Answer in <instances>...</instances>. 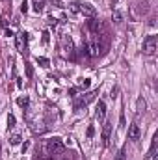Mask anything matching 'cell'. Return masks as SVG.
Returning <instances> with one entry per match:
<instances>
[{
	"mask_svg": "<svg viewBox=\"0 0 158 160\" xmlns=\"http://www.w3.org/2000/svg\"><path fill=\"white\" fill-rule=\"evenodd\" d=\"M62 151H63V142L60 138H50L47 142V153L48 155H58Z\"/></svg>",
	"mask_w": 158,
	"mask_h": 160,
	"instance_id": "1",
	"label": "cell"
},
{
	"mask_svg": "<svg viewBox=\"0 0 158 160\" xmlns=\"http://www.w3.org/2000/svg\"><path fill=\"white\" fill-rule=\"evenodd\" d=\"M156 48H158V38L156 36H149L147 39L143 41V52H145V54L153 56V54L156 52Z\"/></svg>",
	"mask_w": 158,
	"mask_h": 160,
	"instance_id": "2",
	"label": "cell"
},
{
	"mask_svg": "<svg viewBox=\"0 0 158 160\" xmlns=\"http://www.w3.org/2000/svg\"><path fill=\"white\" fill-rule=\"evenodd\" d=\"M86 48H87V54L89 56H99L101 54V47H99V41H97V36H93L91 41H89V45H86Z\"/></svg>",
	"mask_w": 158,
	"mask_h": 160,
	"instance_id": "3",
	"label": "cell"
},
{
	"mask_svg": "<svg viewBox=\"0 0 158 160\" xmlns=\"http://www.w3.org/2000/svg\"><path fill=\"white\" fill-rule=\"evenodd\" d=\"M78 9H80V13H84L87 17H95L97 15V9L91 4H86V2H78Z\"/></svg>",
	"mask_w": 158,
	"mask_h": 160,
	"instance_id": "4",
	"label": "cell"
},
{
	"mask_svg": "<svg viewBox=\"0 0 158 160\" xmlns=\"http://www.w3.org/2000/svg\"><path fill=\"white\" fill-rule=\"evenodd\" d=\"M87 28H89V32H91L93 36H97L99 30H101V21L95 19V17H89V19H87Z\"/></svg>",
	"mask_w": 158,
	"mask_h": 160,
	"instance_id": "5",
	"label": "cell"
},
{
	"mask_svg": "<svg viewBox=\"0 0 158 160\" xmlns=\"http://www.w3.org/2000/svg\"><path fill=\"white\" fill-rule=\"evenodd\" d=\"M26 43H28V34H26V32L17 34V50H19V52H24Z\"/></svg>",
	"mask_w": 158,
	"mask_h": 160,
	"instance_id": "6",
	"label": "cell"
},
{
	"mask_svg": "<svg viewBox=\"0 0 158 160\" xmlns=\"http://www.w3.org/2000/svg\"><path fill=\"white\" fill-rule=\"evenodd\" d=\"M140 136H141V130H140V127L134 123V125H130L128 127V140H132V142H138L140 140Z\"/></svg>",
	"mask_w": 158,
	"mask_h": 160,
	"instance_id": "7",
	"label": "cell"
},
{
	"mask_svg": "<svg viewBox=\"0 0 158 160\" xmlns=\"http://www.w3.org/2000/svg\"><path fill=\"white\" fill-rule=\"evenodd\" d=\"M110 134H112V123H104V127H102V143L104 145L108 143Z\"/></svg>",
	"mask_w": 158,
	"mask_h": 160,
	"instance_id": "8",
	"label": "cell"
},
{
	"mask_svg": "<svg viewBox=\"0 0 158 160\" xmlns=\"http://www.w3.org/2000/svg\"><path fill=\"white\" fill-rule=\"evenodd\" d=\"M104 116H106V104L102 101H99V104H97V119L104 121Z\"/></svg>",
	"mask_w": 158,
	"mask_h": 160,
	"instance_id": "9",
	"label": "cell"
},
{
	"mask_svg": "<svg viewBox=\"0 0 158 160\" xmlns=\"http://www.w3.org/2000/svg\"><path fill=\"white\" fill-rule=\"evenodd\" d=\"M95 95H97V91H91V93H86V97H84L82 101H78V102H77V108H80V106H86L87 102H91V101L95 99Z\"/></svg>",
	"mask_w": 158,
	"mask_h": 160,
	"instance_id": "10",
	"label": "cell"
},
{
	"mask_svg": "<svg viewBox=\"0 0 158 160\" xmlns=\"http://www.w3.org/2000/svg\"><path fill=\"white\" fill-rule=\"evenodd\" d=\"M145 110H147V102H145V99H143V97H140V99H138V102H136V114L140 116V114H143Z\"/></svg>",
	"mask_w": 158,
	"mask_h": 160,
	"instance_id": "11",
	"label": "cell"
},
{
	"mask_svg": "<svg viewBox=\"0 0 158 160\" xmlns=\"http://www.w3.org/2000/svg\"><path fill=\"white\" fill-rule=\"evenodd\" d=\"M156 145H158V132H155V136H153V140H151V149H149V153H147V158H151V157L156 153Z\"/></svg>",
	"mask_w": 158,
	"mask_h": 160,
	"instance_id": "12",
	"label": "cell"
},
{
	"mask_svg": "<svg viewBox=\"0 0 158 160\" xmlns=\"http://www.w3.org/2000/svg\"><path fill=\"white\" fill-rule=\"evenodd\" d=\"M112 21H114L116 24H121V22L125 21V17H123V13H121V11H117V9H116V11L112 13Z\"/></svg>",
	"mask_w": 158,
	"mask_h": 160,
	"instance_id": "13",
	"label": "cell"
},
{
	"mask_svg": "<svg viewBox=\"0 0 158 160\" xmlns=\"http://www.w3.org/2000/svg\"><path fill=\"white\" fill-rule=\"evenodd\" d=\"M21 142H22V136H21L19 132H15V134L9 138V143H11V145H19Z\"/></svg>",
	"mask_w": 158,
	"mask_h": 160,
	"instance_id": "14",
	"label": "cell"
},
{
	"mask_svg": "<svg viewBox=\"0 0 158 160\" xmlns=\"http://www.w3.org/2000/svg\"><path fill=\"white\" fill-rule=\"evenodd\" d=\"M17 104H19V106H22V108H26V106L30 104V99H28L26 95H24V97H19V99H17Z\"/></svg>",
	"mask_w": 158,
	"mask_h": 160,
	"instance_id": "15",
	"label": "cell"
},
{
	"mask_svg": "<svg viewBox=\"0 0 158 160\" xmlns=\"http://www.w3.org/2000/svg\"><path fill=\"white\" fill-rule=\"evenodd\" d=\"M43 8H45V0H34V11H43Z\"/></svg>",
	"mask_w": 158,
	"mask_h": 160,
	"instance_id": "16",
	"label": "cell"
},
{
	"mask_svg": "<svg viewBox=\"0 0 158 160\" xmlns=\"http://www.w3.org/2000/svg\"><path fill=\"white\" fill-rule=\"evenodd\" d=\"M7 127H9V128H13V127H15V116H11V114L7 116Z\"/></svg>",
	"mask_w": 158,
	"mask_h": 160,
	"instance_id": "17",
	"label": "cell"
},
{
	"mask_svg": "<svg viewBox=\"0 0 158 160\" xmlns=\"http://www.w3.org/2000/svg\"><path fill=\"white\" fill-rule=\"evenodd\" d=\"M114 160H126V155H125V149H121V151H119L117 155H116V158Z\"/></svg>",
	"mask_w": 158,
	"mask_h": 160,
	"instance_id": "18",
	"label": "cell"
},
{
	"mask_svg": "<svg viewBox=\"0 0 158 160\" xmlns=\"http://www.w3.org/2000/svg\"><path fill=\"white\" fill-rule=\"evenodd\" d=\"M126 127V121H125V114L119 116V128H125Z\"/></svg>",
	"mask_w": 158,
	"mask_h": 160,
	"instance_id": "19",
	"label": "cell"
},
{
	"mask_svg": "<svg viewBox=\"0 0 158 160\" xmlns=\"http://www.w3.org/2000/svg\"><path fill=\"white\" fill-rule=\"evenodd\" d=\"M37 63H39L41 67H48V60L47 58H37Z\"/></svg>",
	"mask_w": 158,
	"mask_h": 160,
	"instance_id": "20",
	"label": "cell"
},
{
	"mask_svg": "<svg viewBox=\"0 0 158 160\" xmlns=\"http://www.w3.org/2000/svg\"><path fill=\"white\" fill-rule=\"evenodd\" d=\"M71 11H73V13H80V9H78V2H73V4H71Z\"/></svg>",
	"mask_w": 158,
	"mask_h": 160,
	"instance_id": "21",
	"label": "cell"
},
{
	"mask_svg": "<svg viewBox=\"0 0 158 160\" xmlns=\"http://www.w3.org/2000/svg\"><path fill=\"white\" fill-rule=\"evenodd\" d=\"M21 11H22V13H26V11H28V2H26V0L22 2V6H21Z\"/></svg>",
	"mask_w": 158,
	"mask_h": 160,
	"instance_id": "22",
	"label": "cell"
},
{
	"mask_svg": "<svg viewBox=\"0 0 158 160\" xmlns=\"http://www.w3.org/2000/svg\"><path fill=\"white\" fill-rule=\"evenodd\" d=\"M26 75H28V77H32V75H34V71H32V65H30V63H26Z\"/></svg>",
	"mask_w": 158,
	"mask_h": 160,
	"instance_id": "23",
	"label": "cell"
},
{
	"mask_svg": "<svg viewBox=\"0 0 158 160\" xmlns=\"http://www.w3.org/2000/svg\"><path fill=\"white\" fill-rule=\"evenodd\" d=\"M89 84H91V80H89V78H84V80H82V88H89Z\"/></svg>",
	"mask_w": 158,
	"mask_h": 160,
	"instance_id": "24",
	"label": "cell"
},
{
	"mask_svg": "<svg viewBox=\"0 0 158 160\" xmlns=\"http://www.w3.org/2000/svg\"><path fill=\"white\" fill-rule=\"evenodd\" d=\"M93 134H95V128H93V127H89V128H87V138H91Z\"/></svg>",
	"mask_w": 158,
	"mask_h": 160,
	"instance_id": "25",
	"label": "cell"
},
{
	"mask_svg": "<svg viewBox=\"0 0 158 160\" xmlns=\"http://www.w3.org/2000/svg\"><path fill=\"white\" fill-rule=\"evenodd\" d=\"M78 89H80V88H71V89H69V95H77V93H78Z\"/></svg>",
	"mask_w": 158,
	"mask_h": 160,
	"instance_id": "26",
	"label": "cell"
},
{
	"mask_svg": "<svg viewBox=\"0 0 158 160\" xmlns=\"http://www.w3.org/2000/svg\"><path fill=\"white\" fill-rule=\"evenodd\" d=\"M110 97H112V99H116V97H117V88H114V89H112V95H110Z\"/></svg>",
	"mask_w": 158,
	"mask_h": 160,
	"instance_id": "27",
	"label": "cell"
},
{
	"mask_svg": "<svg viewBox=\"0 0 158 160\" xmlns=\"http://www.w3.org/2000/svg\"><path fill=\"white\" fill-rule=\"evenodd\" d=\"M43 43H48V32L43 34Z\"/></svg>",
	"mask_w": 158,
	"mask_h": 160,
	"instance_id": "28",
	"label": "cell"
},
{
	"mask_svg": "<svg viewBox=\"0 0 158 160\" xmlns=\"http://www.w3.org/2000/svg\"><path fill=\"white\" fill-rule=\"evenodd\" d=\"M151 158H153V160H158V157H156V153H155V155H153V157H151Z\"/></svg>",
	"mask_w": 158,
	"mask_h": 160,
	"instance_id": "29",
	"label": "cell"
}]
</instances>
